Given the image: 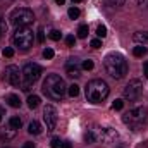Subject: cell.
Masks as SVG:
<instances>
[{
	"instance_id": "cell-1",
	"label": "cell",
	"mask_w": 148,
	"mask_h": 148,
	"mask_svg": "<svg viewBox=\"0 0 148 148\" xmlns=\"http://www.w3.org/2000/svg\"><path fill=\"white\" fill-rule=\"evenodd\" d=\"M67 91V86L64 83V79L59 76V74H48L47 79L43 81V93L52 98V100H60L64 98Z\"/></svg>"
},
{
	"instance_id": "cell-2",
	"label": "cell",
	"mask_w": 148,
	"mask_h": 148,
	"mask_svg": "<svg viewBox=\"0 0 148 148\" xmlns=\"http://www.w3.org/2000/svg\"><path fill=\"white\" fill-rule=\"evenodd\" d=\"M109 84L103 79H93L86 84L84 93H86V100L91 103H100L109 97Z\"/></svg>"
},
{
	"instance_id": "cell-3",
	"label": "cell",
	"mask_w": 148,
	"mask_h": 148,
	"mask_svg": "<svg viewBox=\"0 0 148 148\" xmlns=\"http://www.w3.org/2000/svg\"><path fill=\"white\" fill-rule=\"evenodd\" d=\"M105 69L114 79H121L127 74V62L121 53L112 52L105 57Z\"/></svg>"
},
{
	"instance_id": "cell-4",
	"label": "cell",
	"mask_w": 148,
	"mask_h": 148,
	"mask_svg": "<svg viewBox=\"0 0 148 148\" xmlns=\"http://www.w3.org/2000/svg\"><path fill=\"white\" fill-rule=\"evenodd\" d=\"M23 83H21V88L24 91H29L31 90V84L36 83L41 76V67L38 64H33V62H28L24 67H23Z\"/></svg>"
},
{
	"instance_id": "cell-5",
	"label": "cell",
	"mask_w": 148,
	"mask_h": 148,
	"mask_svg": "<svg viewBox=\"0 0 148 148\" xmlns=\"http://www.w3.org/2000/svg\"><path fill=\"white\" fill-rule=\"evenodd\" d=\"M33 40H35V33H33V29H29L28 26L17 28L16 33H14V36H12L14 45H16L19 50H29L31 45H33Z\"/></svg>"
},
{
	"instance_id": "cell-6",
	"label": "cell",
	"mask_w": 148,
	"mask_h": 148,
	"mask_svg": "<svg viewBox=\"0 0 148 148\" xmlns=\"http://www.w3.org/2000/svg\"><path fill=\"white\" fill-rule=\"evenodd\" d=\"M147 115H148L147 107H134V109H131L129 112H126L122 115V122L127 124L129 127H138L140 124H143L147 121Z\"/></svg>"
},
{
	"instance_id": "cell-7",
	"label": "cell",
	"mask_w": 148,
	"mask_h": 148,
	"mask_svg": "<svg viewBox=\"0 0 148 148\" xmlns=\"http://www.w3.org/2000/svg\"><path fill=\"white\" fill-rule=\"evenodd\" d=\"M10 23L14 24V26H17V28H24V26H28V24H31L33 21H35V16H33V12L29 10V9H26V7H19V9H14L12 12H10Z\"/></svg>"
},
{
	"instance_id": "cell-8",
	"label": "cell",
	"mask_w": 148,
	"mask_h": 148,
	"mask_svg": "<svg viewBox=\"0 0 148 148\" xmlns=\"http://www.w3.org/2000/svg\"><path fill=\"white\" fill-rule=\"evenodd\" d=\"M141 93H143V83H141L140 79H131V81L126 84L124 91H122L124 98H126V100H129V102L138 100Z\"/></svg>"
},
{
	"instance_id": "cell-9",
	"label": "cell",
	"mask_w": 148,
	"mask_h": 148,
	"mask_svg": "<svg viewBox=\"0 0 148 148\" xmlns=\"http://www.w3.org/2000/svg\"><path fill=\"white\" fill-rule=\"evenodd\" d=\"M3 74H5V81H7L9 84H12V86H21V83H23V73L19 71V67H16V66H7Z\"/></svg>"
},
{
	"instance_id": "cell-10",
	"label": "cell",
	"mask_w": 148,
	"mask_h": 148,
	"mask_svg": "<svg viewBox=\"0 0 148 148\" xmlns=\"http://www.w3.org/2000/svg\"><path fill=\"white\" fill-rule=\"evenodd\" d=\"M43 119H45V124H47L48 131L55 129V126H57V110H55L53 105H45V109H43Z\"/></svg>"
},
{
	"instance_id": "cell-11",
	"label": "cell",
	"mask_w": 148,
	"mask_h": 148,
	"mask_svg": "<svg viewBox=\"0 0 148 148\" xmlns=\"http://www.w3.org/2000/svg\"><path fill=\"white\" fill-rule=\"evenodd\" d=\"M93 131H95V129H93ZM95 134H97V140H102L103 143H112V141H115V140H117V131H115V129H112V127L100 129L98 133L95 131Z\"/></svg>"
},
{
	"instance_id": "cell-12",
	"label": "cell",
	"mask_w": 148,
	"mask_h": 148,
	"mask_svg": "<svg viewBox=\"0 0 148 148\" xmlns=\"http://www.w3.org/2000/svg\"><path fill=\"white\" fill-rule=\"evenodd\" d=\"M66 73L69 77H79L81 76V67L77 64V59H69V62L66 64Z\"/></svg>"
},
{
	"instance_id": "cell-13",
	"label": "cell",
	"mask_w": 148,
	"mask_h": 148,
	"mask_svg": "<svg viewBox=\"0 0 148 148\" xmlns=\"http://www.w3.org/2000/svg\"><path fill=\"white\" fill-rule=\"evenodd\" d=\"M16 133H17V129H14V127H10V126L0 129V141H2V143H7V141L14 140V138H16Z\"/></svg>"
},
{
	"instance_id": "cell-14",
	"label": "cell",
	"mask_w": 148,
	"mask_h": 148,
	"mask_svg": "<svg viewBox=\"0 0 148 148\" xmlns=\"http://www.w3.org/2000/svg\"><path fill=\"white\" fill-rule=\"evenodd\" d=\"M5 102H7L10 107H14V109H19V107H21V98H19L17 95H14V93L7 95V97H5Z\"/></svg>"
},
{
	"instance_id": "cell-15",
	"label": "cell",
	"mask_w": 148,
	"mask_h": 148,
	"mask_svg": "<svg viewBox=\"0 0 148 148\" xmlns=\"http://www.w3.org/2000/svg\"><path fill=\"white\" fill-rule=\"evenodd\" d=\"M41 124L38 122V121H31L29 122V126H28V133L29 134H41Z\"/></svg>"
},
{
	"instance_id": "cell-16",
	"label": "cell",
	"mask_w": 148,
	"mask_h": 148,
	"mask_svg": "<svg viewBox=\"0 0 148 148\" xmlns=\"http://www.w3.org/2000/svg\"><path fill=\"white\" fill-rule=\"evenodd\" d=\"M148 53V48L145 45H140V47H134L133 48V55L134 57H143V55H147Z\"/></svg>"
},
{
	"instance_id": "cell-17",
	"label": "cell",
	"mask_w": 148,
	"mask_h": 148,
	"mask_svg": "<svg viewBox=\"0 0 148 148\" xmlns=\"http://www.w3.org/2000/svg\"><path fill=\"white\" fill-rule=\"evenodd\" d=\"M134 41H140V43H148V31H138L134 33Z\"/></svg>"
},
{
	"instance_id": "cell-18",
	"label": "cell",
	"mask_w": 148,
	"mask_h": 148,
	"mask_svg": "<svg viewBox=\"0 0 148 148\" xmlns=\"http://www.w3.org/2000/svg\"><path fill=\"white\" fill-rule=\"evenodd\" d=\"M38 105H40V97L38 95H29L28 97V107L29 109H36Z\"/></svg>"
},
{
	"instance_id": "cell-19",
	"label": "cell",
	"mask_w": 148,
	"mask_h": 148,
	"mask_svg": "<svg viewBox=\"0 0 148 148\" xmlns=\"http://www.w3.org/2000/svg\"><path fill=\"white\" fill-rule=\"evenodd\" d=\"M9 126H10V127H14V129H19V127L23 126L21 117H16V115H14V117H10V119H9Z\"/></svg>"
},
{
	"instance_id": "cell-20",
	"label": "cell",
	"mask_w": 148,
	"mask_h": 148,
	"mask_svg": "<svg viewBox=\"0 0 148 148\" xmlns=\"http://www.w3.org/2000/svg\"><path fill=\"white\" fill-rule=\"evenodd\" d=\"M88 24H81L79 28H77V38H86L88 36Z\"/></svg>"
},
{
	"instance_id": "cell-21",
	"label": "cell",
	"mask_w": 148,
	"mask_h": 148,
	"mask_svg": "<svg viewBox=\"0 0 148 148\" xmlns=\"http://www.w3.org/2000/svg\"><path fill=\"white\" fill-rule=\"evenodd\" d=\"M84 140H86V143H93V141L97 140V134H95V131H93V129L86 131V133H84Z\"/></svg>"
},
{
	"instance_id": "cell-22",
	"label": "cell",
	"mask_w": 148,
	"mask_h": 148,
	"mask_svg": "<svg viewBox=\"0 0 148 148\" xmlns=\"http://www.w3.org/2000/svg\"><path fill=\"white\" fill-rule=\"evenodd\" d=\"M67 16H69L71 19H77V17L81 16V12H79V9H77V7H71V9L67 10Z\"/></svg>"
},
{
	"instance_id": "cell-23",
	"label": "cell",
	"mask_w": 148,
	"mask_h": 148,
	"mask_svg": "<svg viewBox=\"0 0 148 148\" xmlns=\"http://www.w3.org/2000/svg\"><path fill=\"white\" fill-rule=\"evenodd\" d=\"M67 93H69V97H77V95H79V86H77V84H71V86H69V88H67Z\"/></svg>"
},
{
	"instance_id": "cell-24",
	"label": "cell",
	"mask_w": 148,
	"mask_h": 148,
	"mask_svg": "<svg viewBox=\"0 0 148 148\" xmlns=\"http://www.w3.org/2000/svg\"><path fill=\"white\" fill-rule=\"evenodd\" d=\"M48 36H50V40H53V41H59V40L62 38V33H60L59 29H52V31L48 33Z\"/></svg>"
},
{
	"instance_id": "cell-25",
	"label": "cell",
	"mask_w": 148,
	"mask_h": 148,
	"mask_svg": "<svg viewBox=\"0 0 148 148\" xmlns=\"http://www.w3.org/2000/svg\"><path fill=\"white\" fill-rule=\"evenodd\" d=\"M97 35H98L100 38H105L107 36V28H105L103 24H100V26L97 28Z\"/></svg>"
},
{
	"instance_id": "cell-26",
	"label": "cell",
	"mask_w": 148,
	"mask_h": 148,
	"mask_svg": "<svg viewBox=\"0 0 148 148\" xmlns=\"http://www.w3.org/2000/svg\"><path fill=\"white\" fill-rule=\"evenodd\" d=\"M81 69H84V71H91V69H93V60H90V59L84 60V62L81 64Z\"/></svg>"
},
{
	"instance_id": "cell-27",
	"label": "cell",
	"mask_w": 148,
	"mask_h": 148,
	"mask_svg": "<svg viewBox=\"0 0 148 148\" xmlns=\"http://www.w3.org/2000/svg\"><path fill=\"white\" fill-rule=\"evenodd\" d=\"M2 55H3V57H7V59H10V57L14 55V48H10V47L3 48V50H2Z\"/></svg>"
},
{
	"instance_id": "cell-28",
	"label": "cell",
	"mask_w": 148,
	"mask_h": 148,
	"mask_svg": "<svg viewBox=\"0 0 148 148\" xmlns=\"http://www.w3.org/2000/svg\"><path fill=\"white\" fill-rule=\"evenodd\" d=\"M5 33H7V23H5L2 17H0V38L3 36Z\"/></svg>"
},
{
	"instance_id": "cell-29",
	"label": "cell",
	"mask_w": 148,
	"mask_h": 148,
	"mask_svg": "<svg viewBox=\"0 0 148 148\" xmlns=\"http://www.w3.org/2000/svg\"><path fill=\"white\" fill-rule=\"evenodd\" d=\"M53 55H55V52H53L52 48H45V50H43V57H45V59H53Z\"/></svg>"
},
{
	"instance_id": "cell-30",
	"label": "cell",
	"mask_w": 148,
	"mask_h": 148,
	"mask_svg": "<svg viewBox=\"0 0 148 148\" xmlns=\"http://www.w3.org/2000/svg\"><path fill=\"white\" fill-rule=\"evenodd\" d=\"M122 107H124V102H122L121 98H119V100H115V102L112 103V109H114V110H121Z\"/></svg>"
},
{
	"instance_id": "cell-31",
	"label": "cell",
	"mask_w": 148,
	"mask_h": 148,
	"mask_svg": "<svg viewBox=\"0 0 148 148\" xmlns=\"http://www.w3.org/2000/svg\"><path fill=\"white\" fill-rule=\"evenodd\" d=\"M60 145H62L60 138H52V141H50V147H52V148H59Z\"/></svg>"
},
{
	"instance_id": "cell-32",
	"label": "cell",
	"mask_w": 148,
	"mask_h": 148,
	"mask_svg": "<svg viewBox=\"0 0 148 148\" xmlns=\"http://www.w3.org/2000/svg\"><path fill=\"white\" fill-rule=\"evenodd\" d=\"M74 43H76V38H74L73 35L66 36V45H67V47H74Z\"/></svg>"
},
{
	"instance_id": "cell-33",
	"label": "cell",
	"mask_w": 148,
	"mask_h": 148,
	"mask_svg": "<svg viewBox=\"0 0 148 148\" xmlns=\"http://www.w3.org/2000/svg\"><path fill=\"white\" fill-rule=\"evenodd\" d=\"M38 41H40V43H43V41H45V31H43V28H38Z\"/></svg>"
},
{
	"instance_id": "cell-34",
	"label": "cell",
	"mask_w": 148,
	"mask_h": 148,
	"mask_svg": "<svg viewBox=\"0 0 148 148\" xmlns=\"http://www.w3.org/2000/svg\"><path fill=\"white\" fill-rule=\"evenodd\" d=\"M109 2H110L114 7H121V5H124V2H126V0H109Z\"/></svg>"
},
{
	"instance_id": "cell-35",
	"label": "cell",
	"mask_w": 148,
	"mask_h": 148,
	"mask_svg": "<svg viewBox=\"0 0 148 148\" xmlns=\"http://www.w3.org/2000/svg\"><path fill=\"white\" fill-rule=\"evenodd\" d=\"M91 47L93 48H100L102 47V41L100 40H91Z\"/></svg>"
},
{
	"instance_id": "cell-36",
	"label": "cell",
	"mask_w": 148,
	"mask_h": 148,
	"mask_svg": "<svg viewBox=\"0 0 148 148\" xmlns=\"http://www.w3.org/2000/svg\"><path fill=\"white\" fill-rule=\"evenodd\" d=\"M60 148H73V145H71V141H62Z\"/></svg>"
},
{
	"instance_id": "cell-37",
	"label": "cell",
	"mask_w": 148,
	"mask_h": 148,
	"mask_svg": "<svg viewBox=\"0 0 148 148\" xmlns=\"http://www.w3.org/2000/svg\"><path fill=\"white\" fill-rule=\"evenodd\" d=\"M143 74H145V77L148 79V60L145 62V66H143Z\"/></svg>"
},
{
	"instance_id": "cell-38",
	"label": "cell",
	"mask_w": 148,
	"mask_h": 148,
	"mask_svg": "<svg viewBox=\"0 0 148 148\" xmlns=\"http://www.w3.org/2000/svg\"><path fill=\"white\" fill-rule=\"evenodd\" d=\"M138 2V5H141V7H148V0H136Z\"/></svg>"
},
{
	"instance_id": "cell-39",
	"label": "cell",
	"mask_w": 148,
	"mask_h": 148,
	"mask_svg": "<svg viewBox=\"0 0 148 148\" xmlns=\"http://www.w3.org/2000/svg\"><path fill=\"white\" fill-rule=\"evenodd\" d=\"M23 148H35V143H31V141H26V143L23 145Z\"/></svg>"
},
{
	"instance_id": "cell-40",
	"label": "cell",
	"mask_w": 148,
	"mask_h": 148,
	"mask_svg": "<svg viewBox=\"0 0 148 148\" xmlns=\"http://www.w3.org/2000/svg\"><path fill=\"white\" fill-rule=\"evenodd\" d=\"M55 2H57L59 5H64V2H66V0H55Z\"/></svg>"
},
{
	"instance_id": "cell-41",
	"label": "cell",
	"mask_w": 148,
	"mask_h": 148,
	"mask_svg": "<svg viewBox=\"0 0 148 148\" xmlns=\"http://www.w3.org/2000/svg\"><path fill=\"white\" fill-rule=\"evenodd\" d=\"M79 2H83V0H73V3H79Z\"/></svg>"
},
{
	"instance_id": "cell-42",
	"label": "cell",
	"mask_w": 148,
	"mask_h": 148,
	"mask_svg": "<svg viewBox=\"0 0 148 148\" xmlns=\"http://www.w3.org/2000/svg\"><path fill=\"white\" fill-rule=\"evenodd\" d=\"M0 121H2V112H0Z\"/></svg>"
},
{
	"instance_id": "cell-43",
	"label": "cell",
	"mask_w": 148,
	"mask_h": 148,
	"mask_svg": "<svg viewBox=\"0 0 148 148\" xmlns=\"http://www.w3.org/2000/svg\"><path fill=\"white\" fill-rule=\"evenodd\" d=\"M3 148H7V147H3Z\"/></svg>"
}]
</instances>
